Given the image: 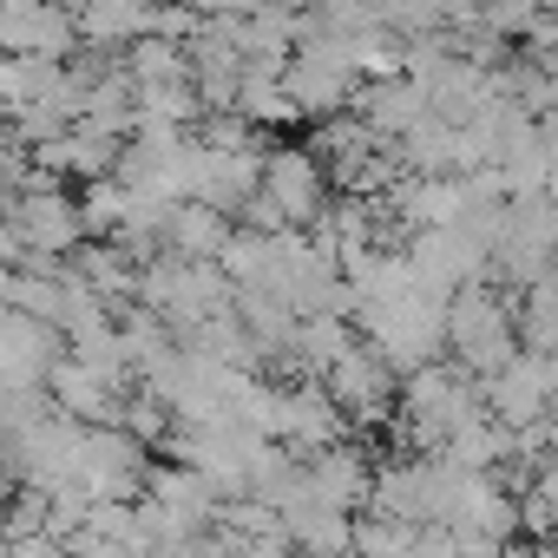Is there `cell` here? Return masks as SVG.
Segmentation results:
<instances>
[{
  "instance_id": "cell-4",
  "label": "cell",
  "mask_w": 558,
  "mask_h": 558,
  "mask_svg": "<svg viewBox=\"0 0 558 558\" xmlns=\"http://www.w3.org/2000/svg\"><path fill=\"white\" fill-rule=\"evenodd\" d=\"M551 395H558V368H551L545 349H512L493 375H480V401L506 427H525V421L551 414Z\"/></svg>"
},
{
  "instance_id": "cell-15",
  "label": "cell",
  "mask_w": 558,
  "mask_h": 558,
  "mask_svg": "<svg viewBox=\"0 0 558 558\" xmlns=\"http://www.w3.org/2000/svg\"><path fill=\"white\" fill-rule=\"evenodd\" d=\"M14 486H21V480H14V466H8V453H0V499H8Z\"/></svg>"
},
{
  "instance_id": "cell-5",
  "label": "cell",
  "mask_w": 558,
  "mask_h": 558,
  "mask_svg": "<svg viewBox=\"0 0 558 558\" xmlns=\"http://www.w3.org/2000/svg\"><path fill=\"white\" fill-rule=\"evenodd\" d=\"M256 191L283 210V223H296V230H310V223L323 217V204H329V178H323V165L310 158V145H303V151H296V145H263Z\"/></svg>"
},
{
  "instance_id": "cell-3",
  "label": "cell",
  "mask_w": 558,
  "mask_h": 558,
  "mask_svg": "<svg viewBox=\"0 0 558 558\" xmlns=\"http://www.w3.org/2000/svg\"><path fill=\"white\" fill-rule=\"evenodd\" d=\"M151 447L132 434V427H119V421H99V427H80V466H73V480L93 493V499H132L138 486H145V460Z\"/></svg>"
},
{
  "instance_id": "cell-2",
  "label": "cell",
  "mask_w": 558,
  "mask_h": 558,
  "mask_svg": "<svg viewBox=\"0 0 558 558\" xmlns=\"http://www.w3.org/2000/svg\"><path fill=\"white\" fill-rule=\"evenodd\" d=\"M316 381L336 395V408L349 414V427H388V414H395V381H401V375L381 362V349H375V342H362V336H355V342H349L323 375H316Z\"/></svg>"
},
{
  "instance_id": "cell-1",
  "label": "cell",
  "mask_w": 558,
  "mask_h": 558,
  "mask_svg": "<svg viewBox=\"0 0 558 558\" xmlns=\"http://www.w3.org/2000/svg\"><path fill=\"white\" fill-rule=\"evenodd\" d=\"M0 453H8V466H14V480H21V486L53 493V486H66V480H73V466H80V421L47 408V414L21 421L14 434H0Z\"/></svg>"
},
{
  "instance_id": "cell-11",
  "label": "cell",
  "mask_w": 558,
  "mask_h": 558,
  "mask_svg": "<svg viewBox=\"0 0 558 558\" xmlns=\"http://www.w3.org/2000/svg\"><path fill=\"white\" fill-rule=\"evenodd\" d=\"M80 34H73V8L60 0H40V8H8L0 14V53H53L73 60Z\"/></svg>"
},
{
  "instance_id": "cell-9",
  "label": "cell",
  "mask_w": 558,
  "mask_h": 558,
  "mask_svg": "<svg viewBox=\"0 0 558 558\" xmlns=\"http://www.w3.org/2000/svg\"><path fill=\"white\" fill-rule=\"evenodd\" d=\"M47 401H53L60 414H73L80 427H99V421H119L125 388H112L106 375H93L86 362H73V355L60 349V355H53V368H47Z\"/></svg>"
},
{
  "instance_id": "cell-8",
  "label": "cell",
  "mask_w": 558,
  "mask_h": 558,
  "mask_svg": "<svg viewBox=\"0 0 558 558\" xmlns=\"http://www.w3.org/2000/svg\"><path fill=\"white\" fill-rule=\"evenodd\" d=\"M349 112H362V119H368V132L388 145L401 125H414V119L427 112V86H421L414 73H375V80H355Z\"/></svg>"
},
{
  "instance_id": "cell-6",
  "label": "cell",
  "mask_w": 558,
  "mask_h": 558,
  "mask_svg": "<svg viewBox=\"0 0 558 558\" xmlns=\"http://www.w3.org/2000/svg\"><path fill=\"white\" fill-rule=\"evenodd\" d=\"M401 256L421 276V290H434V296H447L453 283H466V276H486V243L466 236L460 223H421V230H408Z\"/></svg>"
},
{
  "instance_id": "cell-10",
  "label": "cell",
  "mask_w": 558,
  "mask_h": 558,
  "mask_svg": "<svg viewBox=\"0 0 558 558\" xmlns=\"http://www.w3.org/2000/svg\"><path fill=\"white\" fill-rule=\"evenodd\" d=\"M368 453L355 447V440H329V447H316V453H303V480H310V499L316 506H342V512H355L362 499H368Z\"/></svg>"
},
{
  "instance_id": "cell-7",
  "label": "cell",
  "mask_w": 558,
  "mask_h": 558,
  "mask_svg": "<svg viewBox=\"0 0 558 558\" xmlns=\"http://www.w3.org/2000/svg\"><path fill=\"white\" fill-rule=\"evenodd\" d=\"M381 151V138L368 132V119L362 112H323L316 119V145H310V158L323 165V178H329V191H349L362 171H368V158Z\"/></svg>"
},
{
  "instance_id": "cell-12",
  "label": "cell",
  "mask_w": 558,
  "mask_h": 558,
  "mask_svg": "<svg viewBox=\"0 0 558 558\" xmlns=\"http://www.w3.org/2000/svg\"><path fill=\"white\" fill-rule=\"evenodd\" d=\"M223 236H230V217L223 210H210L197 197H178L171 217H165V230H158V250H171V256H217Z\"/></svg>"
},
{
  "instance_id": "cell-13",
  "label": "cell",
  "mask_w": 558,
  "mask_h": 558,
  "mask_svg": "<svg viewBox=\"0 0 558 558\" xmlns=\"http://www.w3.org/2000/svg\"><path fill=\"white\" fill-rule=\"evenodd\" d=\"M283 532H290V545H310V551H349L342 506H296V512H283Z\"/></svg>"
},
{
  "instance_id": "cell-14",
  "label": "cell",
  "mask_w": 558,
  "mask_h": 558,
  "mask_svg": "<svg viewBox=\"0 0 558 558\" xmlns=\"http://www.w3.org/2000/svg\"><path fill=\"white\" fill-rule=\"evenodd\" d=\"M34 414H47V388H34V381H0V434H14Z\"/></svg>"
}]
</instances>
